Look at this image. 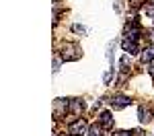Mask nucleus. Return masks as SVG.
Segmentation results:
<instances>
[{
	"label": "nucleus",
	"mask_w": 154,
	"mask_h": 136,
	"mask_svg": "<svg viewBox=\"0 0 154 136\" xmlns=\"http://www.w3.org/2000/svg\"><path fill=\"white\" fill-rule=\"evenodd\" d=\"M80 56H82V52H80V48L76 43H68V46H64V49H62V60H66V62L78 60Z\"/></svg>",
	"instance_id": "1"
},
{
	"label": "nucleus",
	"mask_w": 154,
	"mask_h": 136,
	"mask_svg": "<svg viewBox=\"0 0 154 136\" xmlns=\"http://www.w3.org/2000/svg\"><path fill=\"white\" fill-rule=\"evenodd\" d=\"M84 132H86V122L84 120H74L68 126V134L70 136H82Z\"/></svg>",
	"instance_id": "2"
},
{
	"label": "nucleus",
	"mask_w": 154,
	"mask_h": 136,
	"mask_svg": "<svg viewBox=\"0 0 154 136\" xmlns=\"http://www.w3.org/2000/svg\"><path fill=\"white\" fill-rule=\"evenodd\" d=\"M130 103H131L130 97H125V95H115V97L111 99V105H113V109H125Z\"/></svg>",
	"instance_id": "3"
},
{
	"label": "nucleus",
	"mask_w": 154,
	"mask_h": 136,
	"mask_svg": "<svg viewBox=\"0 0 154 136\" xmlns=\"http://www.w3.org/2000/svg\"><path fill=\"white\" fill-rule=\"evenodd\" d=\"M125 37H128V39H134V41L140 37V27H138L136 21H131V23L125 25Z\"/></svg>",
	"instance_id": "4"
},
{
	"label": "nucleus",
	"mask_w": 154,
	"mask_h": 136,
	"mask_svg": "<svg viewBox=\"0 0 154 136\" xmlns=\"http://www.w3.org/2000/svg\"><path fill=\"white\" fill-rule=\"evenodd\" d=\"M121 48H123V52H128V54H138V52H140V46H138L134 39H128V37H123Z\"/></svg>",
	"instance_id": "5"
},
{
	"label": "nucleus",
	"mask_w": 154,
	"mask_h": 136,
	"mask_svg": "<svg viewBox=\"0 0 154 136\" xmlns=\"http://www.w3.org/2000/svg\"><path fill=\"white\" fill-rule=\"evenodd\" d=\"M138 120L142 124H148L150 120H152V111H150V107H144V105H140V109H138Z\"/></svg>",
	"instance_id": "6"
},
{
	"label": "nucleus",
	"mask_w": 154,
	"mask_h": 136,
	"mask_svg": "<svg viewBox=\"0 0 154 136\" xmlns=\"http://www.w3.org/2000/svg\"><path fill=\"white\" fill-rule=\"evenodd\" d=\"M99 118H101V126L103 128H107V130L113 128V115H111V111H103Z\"/></svg>",
	"instance_id": "7"
},
{
	"label": "nucleus",
	"mask_w": 154,
	"mask_h": 136,
	"mask_svg": "<svg viewBox=\"0 0 154 136\" xmlns=\"http://www.w3.org/2000/svg\"><path fill=\"white\" fill-rule=\"evenodd\" d=\"M80 111H82V101L80 99H72L70 101V113L72 115H80Z\"/></svg>",
	"instance_id": "8"
},
{
	"label": "nucleus",
	"mask_w": 154,
	"mask_h": 136,
	"mask_svg": "<svg viewBox=\"0 0 154 136\" xmlns=\"http://www.w3.org/2000/svg\"><path fill=\"white\" fill-rule=\"evenodd\" d=\"M140 58H142V62H152L154 60V48H152V46H150V48H146L142 52V56H140Z\"/></svg>",
	"instance_id": "9"
},
{
	"label": "nucleus",
	"mask_w": 154,
	"mask_h": 136,
	"mask_svg": "<svg viewBox=\"0 0 154 136\" xmlns=\"http://www.w3.org/2000/svg\"><path fill=\"white\" fill-rule=\"evenodd\" d=\"M86 136H103V130H101V126H99V124H93V126L88 128Z\"/></svg>",
	"instance_id": "10"
},
{
	"label": "nucleus",
	"mask_w": 154,
	"mask_h": 136,
	"mask_svg": "<svg viewBox=\"0 0 154 136\" xmlns=\"http://www.w3.org/2000/svg\"><path fill=\"white\" fill-rule=\"evenodd\" d=\"M111 78H113V68H111V70H107V72H105V76H103L105 85H109V83H111Z\"/></svg>",
	"instance_id": "11"
},
{
	"label": "nucleus",
	"mask_w": 154,
	"mask_h": 136,
	"mask_svg": "<svg viewBox=\"0 0 154 136\" xmlns=\"http://www.w3.org/2000/svg\"><path fill=\"white\" fill-rule=\"evenodd\" d=\"M142 6V0H131V8H140Z\"/></svg>",
	"instance_id": "12"
},
{
	"label": "nucleus",
	"mask_w": 154,
	"mask_h": 136,
	"mask_svg": "<svg viewBox=\"0 0 154 136\" xmlns=\"http://www.w3.org/2000/svg\"><path fill=\"white\" fill-rule=\"evenodd\" d=\"M131 136H144V132L140 128H136V130H131Z\"/></svg>",
	"instance_id": "13"
},
{
	"label": "nucleus",
	"mask_w": 154,
	"mask_h": 136,
	"mask_svg": "<svg viewBox=\"0 0 154 136\" xmlns=\"http://www.w3.org/2000/svg\"><path fill=\"white\" fill-rule=\"evenodd\" d=\"M146 12H148L150 17H154V4H152V6H146Z\"/></svg>",
	"instance_id": "14"
},
{
	"label": "nucleus",
	"mask_w": 154,
	"mask_h": 136,
	"mask_svg": "<svg viewBox=\"0 0 154 136\" xmlns=\"http://www.w3.org/2000/svg\"><path fill=\"white\" fill-rule=\"evenodd\" d=\"M74 31H78V33H84V27H82V25H74Z\"/></svg>",
	"instance_id": "15"
},
{
	"label": "nucleus",
	"mask_w": 154,
	"mask_h": 136,
	"mask_svg": "<svg viewBox=\"0 0 154 136\" xmlns=\"http://www.w3.org/2000/svg\"><path fill=\"white\" fill-rule=\"evenodd\" d=\"M113 136H131V132H123V130H121V132H115Z\"/></svg>",
	"instance_id": "16"
},
{
	"label": "nucleus",
	"mask_w": 154,
	"mask_h": 136,
	"mask_svg": "<svg viewBox=\"0 0 154 136\" xmlns=\"http://www.w3.org/2000/svg\"><path fill=\"white\" fill-rule=\"evenodd\" d=\"M148 72H150V74L154 76V66H150V68H148Z\"/></svg>",
	"instance_id": "17"
}]
</instances>
